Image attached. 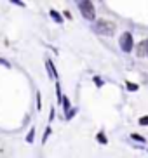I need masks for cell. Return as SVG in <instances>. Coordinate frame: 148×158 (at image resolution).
I'll use <instances>...</instances> for the list:
<instances>
[{"mask_svg": "<svg viewBox=\"0 0 148 158\" xmlns=\"http://www.w3.org/2000/svg\"><path fill=\"white\" fill-rule=\"evenodd\" d=\"M93 30L98 33V35H103V37H113L115 35V23L113 21H108V19H98L94 23Z\"/></svg>", "mask_w": 148, "mask_h": 158, "instance_id": "6da1fadb", "label": "cell"}, {"mask_svg": "<svg viewBox=\"0 0 148 158\" xmlns=\"http://www.w3.org/2000/svg\"><path fill=\"white\" fill-rule=\"evenodd\" d=\"M77 7H79L80 14L85 21H96V9H94L93 2H87V0H80L77 2Z\"/></svg>", "mask_w": 148, "mask_h": 158, "instance_id": "7a4b0ae2", "label": "cell"}, {"mask_svg": "<svg viewBox=\"0 0 148 158\" xmlns=\"http://www.w3.org/2000/svg\"><path fill=\"white\" fill-rule=\"evenodd\" d=\"M119 45H120V49L124 52H133V49H134V37H133V33L131 31H124L120 35V38H119Z\"/></svg>", "mask_w": 148, "mask_h": 158, "instance_id": "3957f363", "label": "cell"}, {"mask_svg": "<svg viewBox=\"0 0 148 158\" xmlns=\"http://www.w3.org/2000/svg\"><path fill=\"white\" fill-rule=\"evenodd\" d=\"M46 70H47L49 78L58 80V71H56V68H54V63H52V59H46Z\"/></svg>", "mask_w": 148, "mask_h": 158, "instance_id": "277c9868", "label": "cell"}, {"mask_svg": "<svg viewBox=\"0 0 148 158\" xmlns=\"http://www.w3.org/2000/svg\"><path fill=\"white\" fill-rule=\"evenodd\" d=\"M146 45H148V40L145 38V40H141V42L136 45V56L139 57H145L146 56Z\"/></svg>", "mask_w": 148, "mask_h": 158, "instance_id": "5b68a950", "label": "cell"}, {"mask_svg": "<svg viewBox=\"0 0 148 158\" xmlns=\"http://www.w3.org/2000/svg\"><path fill=\"white\" fill-rule=\"evenodd\" d=\"M96 141L99 144H103V146H107V144H108V137H107V134H105L103 130H99V132L96 134Z\"/></svg>", "mask_w": 148, "mask_h": 158, "instance_id": "8992f818", "label": "cell"}, {"mask_svg": "<svg viewBox=\"0 0 148 158\" xmlns=\"http://www.w3.org/2000/svg\"><path fill=\"white\" fill-rule=\"evenodd\" d=\"M49 16H51V18L54 19L56 23H59V24L63 23V21H65V19H63V16H61V14H59V12H58L56 9H51V10H49Z\"/></svg>", "mask_w": 148, "mask_h": 158, "instance_id": "52a82bcc", "label": "cell"}, {"mask_svg": "<svg viewBox=\"0 0 148 158\" xmlns=\"http://www.w3.org/2000/svg\"><path fill=\"white\" fill-rule=\"evenodd\" d=\"M61 106H63V110H65V113H68L70 110H72V102H70L68 96H63V102H61Z\"/></svg>", "mask_w": 148, "mask_h": 158, "instance_id": "ba28073f", "label": "cell"}, {"mask_svg": "<svg viewBox=\"0 0 148 158\" xmlns=\"http://www.w3.org/2000/svg\"><path fill=\"white\" fill-rule=\"evenodd\" d=\"M56 98H58V102H63V92H61V84L56 80Z\"/></svg>", "mask_w": 148, "mask_h": 158, "instance_id": "9c48e42d", "label": "cell"}, {"mask_svg": "<svg viewBox=\"0 0 148 158\" xmlns=\"http://www.w3.org/2000/svg\"><path fill=\"white\" fill-rule=\"evenodd\" d=\"M33 141H35V127H32L30 132L26 134V143L28 144H33Z\"/></svg>", "mask_w": 148, "mask_h": 158, "instance_id": "30bf717a", "label": "cell"}, {"mask_svg": "<svg viewBox=\"0 0 148 158\" xmlns=\"http://www.w3.org/2000/svg\"><path fill=\"white\" fill-rule=\"evenodd\" d=\"M131 139H133V141H138L139 144H146V139H145L143 135L136 134V132H133V134H131Z\"/></svg>", "mask_w": 148, "mask_h": 158, "instance_id": "8fae6325", "label": "cell"}, {"mask_svg": "<svg viewBox=\"0 0 148 158\" xmlns=\"http://www.w3.org/2000/svg\"><path fill=\"white\" fill-rule=\"evenodd\" d=\"M125 89H127L129 92H136V90L139 89V85L138 84H133V82H129V80H127V82H125Z\"/></svg>", "mask_w": 148, "mask_h": 158, "instance_id": "7c38bea8", "label": "cell"}, {"mask_svg": "<svg viewBox=\"0 0 148 158\" xmlns=\"http://www.w3.org/2000/svg\"><path fill=\"white\" fill-rule=\"evenodd\" d=\"M77 113H79V108H72L68 113H65V120H72V118H73Z\"/></svg>", "mask_w": 148, "mask_h": 158, "instance_id": "4fadbf2b", "label": "cell"}, {"mask_svg": "<svg viewBox=\"0 0 148 158\" xmlns=\"http://www.w3.org/2000/svg\"><path fill=\"white\" fill-rule=\"evenodd\" d=\"M93 82L96 84V87H98V89H101L103 85H105V80H103L101 77H99V75H96V77H93Z\"/></svg>", "mask_w": 148, "mask_h": 158, "instance_id": "5bb4252c", "label": "cell"}, {"mask_svg": "<svg viewBox=\"0 0 148 158\" xmlns=\"http://www.w3.org/2000/svg\"><path fill=\"white\" fill-rule=\"evenodd\" d=\"M51 132H52L51 125H47V127H46V130H44V137H42V143H44V144H46L47 137H49V135H51Z\"/></svg>", "mask_w": 148, "mask_h": 158, "instance_id": "9a60e30c", "label": "cell"}, {"mask_svg": "<svg viewBox=\"0 0 148 158\" xmlns=\"http://www.w3.org/2000/svg\"><path fill=\"white\" fill-rule=\"evenodd\" d=\"M37 110L38 111L42 110V94H40V90H37Z\"/></svg>", "mask_w": 148, "mask_h": 158, "instance_id": "2e32d148", "label": "cell"}, {"mask_svg": "<svg viewBox=\"0 0 148 158\" xmlns=\"http://www.w3.org/2000/svg\"><path fill=\"white\" fill-rule=\"evenodd\" d=\"M0 66H4V68H7V70H9L11 68V63L7 59H4V57H0Z\"/></svg>", "mask_w": 148, "mask_h": 158, "instance_id": "e0dca14e", "label": "cell"}, {"mask_svg": "<svg viewBox=\"0 0 148 158\" xmlns=\"http://www.w3.org/2000/svg\"><path fill=\"white\" fill-rule=\"evenodd\" d=\"M138 122H139V125H148V115H143Z\"/></svg>", "mask_w": 148, "mask_h": 158, "instance_id": "ac0fdd59", "label": "cell"}, {"mask_svg": "<svg viewBox=\"0 0 148 158\" xmlns=\"http://www.w3.org/2000/svg\"><path fill=\"white\" fill-rule=\"evenodd\" d=\"M54 116H56V113H54V108L51 110V115H49V125H51V122L54 120Z\"/></svg>", "mask_w": 148, "mask_h": 158, "instance_id": "d6986e66", "label": "cell"}, {"mask_svg": "<svg viewBox=\"0 0 148 158\" xmlns=\"http://www.w3.org/2000/svg\"><path fill=\"white\" fill-rule=\"evenodd\" d=\"M12 4H16V5H21V7H24V4H23V2H18V0H12Z\"/></svg>", "mask_w": 148, "mask_h": 158, "instance_id": "ffe728a7", "label": "cell"}, {"mask_svg": "<svg viewBox=\"0 0 148 158\" xmlns=\"http://www.w3.org/2000/svg\"><path fill=\"white\" fill-rule=\"evenodd\" d=\"M145 57H148V45H146V56H145Z\"/></svg>", "mask_w": 148, "mask_h": 158, "instance_id": "44dd1931", "label": "cell"}, {"mask_svg": "<svg viewBox=\"0 0 148 158\" xmlns=\"http://www.w3.org/2000/svg\"><path fill=\"white\" fill-rule=\"evenodd\" d=\"M146 151H148V149H146Z\"/></svg>", "mask_w": 148, "mask_h": 158, "instance_id": "7402d4cb", "label": "cell"}]
</instances>
